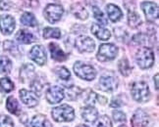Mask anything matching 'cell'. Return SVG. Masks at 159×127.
I'll return each instance as SVG.
<instances>
[{
  "mask_svg": "<svg viewBox=\"0 0 159 127\" xmlns=\"http://www.w3.org/2000/svg\"><path fill=\"white\" fill-rule=\"evenodd\" d=\"M158 77H159V74H155V76H154V81H155V89L156 90H158Z\"/></svg>",
  "mask_w": 159,
  "mask_h": 127,
  "instance_id": "f35d334b",
  "label": "cell"
},
{
  "mask_svg": "<svg viewBox=\"0 0 159 127\" xmlns=\"http://www.w3.org/2000/svg\"><path fill=\"white\" fill-rule=\"evenodd\" d=\"M81 92H82V90L79 87H72L67 90V95H68L67 97H68L69 100H75Z\"/></svg>",
  "mask_w": 159,
  "mask_h": 127,
  "instance_id": "836d02e7",
  "label": "cell"
},
{
  "mask_svg": "<svg viewBox=\"0 0 159 127\" xmlns=\"http://www.w3.org/2000/svg\"><path fill=\"white\" fill-rule=\"evenodd\" d=\"M19 93H20V98L22 102L26 106L33 108L39 104V98L36 97V95L34 92L29 91V90H26V89H21Z\"/></svg>",
  "mask_w": 159,
  "mask_h": 127,
  "instance_id": "7c38bea8",
  "label": "cell"
},
{
  "mask_svg": "<svg viewBox=\"0 0 159 127\" xmlns=\"http://www.w3.org/2000/svg\"><path fill=\"white\" fill-rule=\"evenodd\" d=\"M43 37L45 39L60 38L61 37V31L57 28H45L43 29Z\"/></svg>",
  "mask_w": 159,
  "mask_h": 127,
  "instance_id": "484cf974",
  "label": "cell"
},
{
  "mask_svg": "<svg viewBox=\"0 0 159 127\" xmlns=\"http://www.w3.org/2000/svg\"><path fill=\"white\" fill-rule=\"evenodd\" d=\"M6 108H7V110L13 114H16L18 116L20 112H21V108H20V105L18 101L14 98V97H8L7 99V102H6Z\"/></svg>",
  "mask_w": 159,
  "mask_h": 127,
  "instance_id": "44dd1931",
  "label": "cell"
},
{
  "mask_svg": "<svg viewBox=\"0 0 159 127\" xmlns=\"http://www.w3.org/2000/svg\"><path fill=\"white\" fill-rule=\"evenodd\" d=\"M106 11H107L109 19L112 22H118L119 20H121V18L123 17V13H122L120 8L114 4H108L106 6Z\"/></svg>",
  "mask_w": 159,
  "mask_h": 127,
  "instance_id": "e0dca14e",
  "label": "cell"
},
{
  "mask_svg": "<svg viewBox=\"0 0 159 127\" xmlns=\"http://www.w3.org/2000/svg\"><path fill=\"white\" fill-rule=\"evenodd\" d=\"M0 127H14L13 120L8 116L1 114L0 116Z\"/></svg>",
  "mask_w": 159,
  "mask_h": 127,
  "instance_id": "d6a6232c",
  "label": "cell"
},
{
  "mask_svg": "<svg viewBox=\"0 0 159 127\" xmlns=\"http://www.w3.org/2000/svg\"><path fill=\"white\" fill-rule=\"evenodd\" d=\"M30 57L34 62H35L39 66L45 65L47 61L44 48L40 45H35L32 48V50L30 52Z\"/></svg>",
  "mask_w": 159,
  "mask_h": 127,
  "instance_id": "ba28073f",
  "label": "cell"
},
{
  "mask_svg": "<svg viewBox=\"0 0 159 127\" xmlns=\"http://www.w3.org/2000/svg\"><path fill=\"white\" fill-rule=\"evenodd\" d=\"M132 96L137 102L145 103L150 99V92L148 84L143 81L134 82L132 86Z\"/></svg>",
  "mask_w": 159,
  "mask_h": 127,
  "instance_id": "3957f363",
  "label": "cell"
},
{
  "mask_svg": "<svg viewBox=\"0 0 159 127\" xmlns=\"http://www.w3.org/2000/svg\"><path fill=\"white\" fill-rule=\"evenodd\" d=\"M3 46H4V50L9 51L12 54H16V52H18V47H17V45L14 43V42H12L10 40H6L4 42Z\"/></svg>",
  "mask_w": 159,
  "mask_h": 127,
  "instance_id": "e575fe53",
  "label": "cell"
},
{
  "mask_svg": "<svg viewBox=\"0 0 159 127\" xmlns=\"http://www.w3.org/2000/svg\"><path fill=\"white\" fill-rule=\"evenodd\" d=\"M119 70L122 74V75L124 76H128L132 71V68L130 66V64L128 62V60L126 58L122 59L119 62Z\"/></svg>",
  "mask_w": 159,
  "mask_h": 127,
  "instance_id": "83f0119b",
  "label": "cell"
},
{
  "mask_svg": "<svg viewBox=\"0 0 159 127\" xmlns=\"http://www.w3.org/2000/svg\"><path fill=\"white\" fill-rule=\"evenodd\" d=\"M136 61L140 69H149L154 64V53L148 47H143L136 54Z\"/></svg>",
  "mask_w": 159,
  "mask_h": 127,
  "instance_id": "7a4b0ae2",
  "label": "cell"
},
{
  "mask_svg": "<svg viewBox=\"0 0 159 127\" xmlns=\"http://www.w3.org/2000/svg\"><path fill=\"white\" fill-rule=\"evenodd\" d=\"M32 126L33 127H51L50 123L47 121V119L42 114H38L34 116L32 120Z\"/></svg>",
  "mask_w": 159,
  "mask_h": 127,
  "instance_id": "603a6c76",
  "label": "cell"
},
{
  "mask_svg": "<svg viewBox=\"0 0 159 127\" xmlns=\"http://www.w3.org/2000/svg\"><path fill=\"white\" fill-rule=\"evenodd\" d=\"M120 127H127V126H126V125H121Z\"/></svg>",
  "mask_w": 159,
  "mask_h": 127,
  "instance_id": "60d3db41",
  "label": "cell"
},
{
  "mask_svg": "<svg viewBox=\"0 0 159 127\" xmlns=\"http://www.w3.org/2000/svg\"><path fill=\"white\" fill-rule=\"evenodd\" d=\"M55 74H57L58 77H60L61 79H63V80L69 79L71 76L70 71L66 68H64V66H58V68L55 69Z\"/></svg>",
  "mask_w": 159,
  "mask_h": 127,
  "instance_id": "f546056e",
  "label": "cell"
},
{
  "mask_svg": "<svg viewBox=\"0 0 159 127\" xmlns=\"http://www.w3.org/2000/svg\"><path fill=\"white\" fill-rule=\"evenodd\" d=\"M148 122H149L148 116L142 110L137 111L132 118L133 127H148Z\"/></svg>",
  "mask_w": 159,
  "mask_h": 127,
  "instance_id": "5bb4252c",
  "label": "cell"
},
{
  "mask_svg": "<svg viewBox=\"0 0 159 127\" xmlns=\"http://www.w3.org/2000/svg\"><path fill=\"white\" fill-rule=\"evenodd\" d=\"M14 89V83L8 77H3L0 79V90L5 93H9Z\"/></svg>",
  "mask_w": 159,
  "mask_h": 127,
  "instance_id": "4316f807",
  "label": "cell"
},
{
  "mask_svg": "<svg viewBox=\"0 0 159 127\" xmlns=\"http://www.w3.org/2000/svg\"><path fill=\"white\" fill-rule=\"evenodd\" d=\"M142 9L143 11L144 15L146 16V19L148 21H154L158 18V6L154 2L145 1L142 3Z\"/></svg>",
  "mask_w": 159,
  "mask_h": 127,
  "instance_id": "30bf717a",
  "label": "cell"
},
{
  "mask_svg": "<svg viewBox=\"0 0 159 127\" xmlns=\"http://www.w3.org/2000/svg\"><path fill=\"white\" fill-rule=\"evenodd\" d=\"M71 11H72L73 15L80 20H85L89 17L88 11L85 10V8L82 4H80V3L73 4L72 7H71Z\"/></svg>",
  "mask_w": 159,
  "mask_h": 127,
  "instance_id": "d6986e66",
  "label": "cell"
},
{
  "mask_svg": "<svg viewBox=\"0 0 159 127\" xmlns=\"http://www.w3.org/2000/svg\"><path fill=\"white\" fill-rule=\"evenodd\" d=\"M113 118L115 119V121H117V122H124L126 121V114L123 112L115 111L113 112Z\"/></svg>",
  "mask_w": 159,
  "mask_h": 127,
  "instance_id": "d590c367",
  "label": "cell"
},
{
  "mask_svg": "<svg viewBox=\"0 0 159 127\" xmlns=\"http://www.w3.org/2000/svg\"><path fill=\"white\" fill-rule=\"evenodd\" d=\"M93 15H94L95 19L98 21L100 23H102V25H107V23H108L107 19L105 18L104 14H103L102 12H101V10L99 8L95 7V6H93Z\"/></svg>",
  "mask_w": 159,
  "mask_h": 127,
  "instance_id": "1f68e13d",
  "label": "cell"
},
{
  "mask_svg": "<svg viewBox=\"0 0 159 127\" xmlns=\"http://www.w3.org/2000/svg\"><path fill=\"white\" fill-rule=\"evenodd\" d=\"M82 116L85 121L93 122L94 120L97 119V117H98V112H97V110L95 108L89 106V107H85L84 108H83Z\"/></svg>",
  "mask_w": 159,
  "mask_h": 127,
  "instance_id": "ac0fdd59",
  "label": "cell"
},
{
  "mask_svg": "<svg viewBox=\"0 0 159 127\" xmlns=\"http://www.w3.org/2000/svg\"><path fill=\"white\" fill-rule=\"evenodd\" d=\"M21 23L24 26H28V27H34L38 25L35 17L32 13H29V12H26V13H24L22 15Z\"/></svg>",
  "mask_w": 159,
  "mask_h": 127,
  "instance_id": "7402d4cb",
  "label": "cell"
},
{
  "mask_svg": "<svg viewBox=\"0 0 159 127\" xmlns=\"http://www.w3.org/2000/svg\"><path fill=\"white\" fill-rule=\"evenodd\" d=\"M98 99H100V96H98L93 91H89V95L87 97V99H85V103H88L89 105H93L95 101Z\"/></svg>",
  "mask_w": 159,
  "mask_h": 127,
  "instance_id": "8d00e7d4",
  "label": "cell"
},
{
  "mask_svg": "<svg viewBox=\"0 0 159 127\" xmlns=\"http://www.w3.org/2000/svg\"><path fill=\"white\" fill-rule=\"evenodd\" d=\"M51 114H52L53 119L57 122L72 121V120L75 118L74 108L71 106L66 105V104L54 108L51 112Z\"/></svg>",
  "mask_w": 159,
  "mask_h": 127,
  "instance_id": "6da1fadb",
  "label": "cell"
},
{
  "mask_svg": "<svg viewBox=\"0 0 159 127\" xmlns=\"http://www.w3.org/2000/svg\"><path fill=\"white\" fill-rule=\"evenodd\" d=\"M34 70V68L30 64L23 66L22 70H21V77H22L23 81H26V79L28 77H30L33 75Z\"/></svg>",
  "mask_w": 159,
  "mask_h": 127,
  "instance_id": "f1b7e54d",
  "label": "cell"
},
{
  "mask_svg": "<svg viewBox=\"0 0 159 127\" xmlns=\"http://www.w3.org/2000/svg\"><path fill=\"white\" fill-rule=\"evenodd\" d=\"M77 127H89V126H87V125H84V124H81V125H79V126H77Z\"/></svg>",
  "mask_w": 159,
  "mask_h": 127,
  "instance_id": "ab89813d",
  "label": "cell"
},
{
  "mask_svg": "<svg viewBox=\"0 0 159 127\" xmlns=\"http://www.w3.org/2000/svg\"><path fill=\"white\" fill-rule=\"evenodd\" d=\"M128 23L132 28H137L142 23V20H140V17L136 12L129 10V13H128Z\"/></svg>",
  "mask_w": 159,
  "mask_h": 127,
  "instance_id": "d4e9b609",
  "label": "cell"
},
{
  "mask_svg": "<svg viewBox=\"0 0 159 127\" xmlns=\"http://www.w3.org/2000/svg\"><path fill=\"white\" fill-rule=\"evenodd\" d=\"M64 98L65 92L59 86H52L46 91V99L50 104H58Z\"/></svg>",
  "mask_w": 159,
  "mask_h": 127,
  "instance_id": "9c48e42d",
  "label": "cell"
},
{
  "mask_svg": "<svg viewBox=\"0 0 159 127\" xmlns=\"http://www.w3.org/2000/svg\"><path fill=\"white\" fill-rule=\"evenodd\" d=\"M63 13H64V9L59 4H49L46 6V8L44 10V16L46 18V20L51 23L58 22L61 19Z\"/></svg>",
  "mask_w": 159,
  "mask_h": 127,
  "instance_id": "8992f818",
  "label": "cell"
},
{
  "mask_svg": "<svg viewBox=\"0 0 159 127\" xmlns=\"http://www.w3.org/2000/svg\"><path fill=\"white\" fill-rule=\"evenodd\" d=\"M74 71L79 77L88 81L94 79L96 76V70L93 69V66L83 62H77L74 65Z\"/></svg>",
  "mask_w": 159,
  "mask_h": 127,
  "instance_id": "277c9868",
  "label": "cell"
},
{
  "mask_svg": "<svg viewBox=\"0 0 159 127\" xmlns=\"http://www.w3.org/2000/svg\"><path fill=\"white\" fill-rule=\"evenodd\" d=\"M93 127H112V122L107 116H102L97 118V121L94 123Z\"/></svg>",
  "mask_w": 159,
  "mask_h": 127,
  "instance_id": "4dcf8cb0",
  "label": "cell"
},
{
  "mask_svg": "<svg viewBox=\"0 0 159 127\" xmlns=\"http://www.w3.org/2000/svg\"><path fill=\"white\" fill-rule=\"evenodd\" d=\"M12 69V62L5 56H0V74H9Z\"/></svg>",
  "mask_w": 159,
  "mask_h": 127,
  "instance_id": "cb8c5ba5",
  "label": "cell"
},
{
  "mask_svg": "<svg viewBox=\"0 0 159 127\" xmlns=\"http://www.w3.org/2000/svg\"><path fill=\"white\" fill-rule=\"evenodd\" d=\"M117 55H118V48L114 44L105 43L100 45L96 57L100 62H107L115 59Z\"/></svg>",
  "mask_w": 159,
  "mask_h": 127,
  "instance_id": "5b68a950",
  "label": "cell"
},
{
  "mask_svg": "<svg viewBox=\"0 0 159 127\" xmlns=\"http://www.w3.org/2000/svg\"><path fill=\"white\" fill-rule=\"evenodd\" d=\"M49 50L51 53V57L52 59H54L55 61L58 62H63L67 59V55L64 53V51L61 49V48L55 43H50L49 45Z\"/></svg>",
  "mask_w": 159,
  "mask_h": 127,
  "instance_id": "2e32d148",
  "label": "cell"
},
{
  "mask_svg": "<svg viewBox=\"0 0 159 127\" xmlns=\"http://www.w3.org/2000/svg\"><path fill=\"white\" fill-rule=\"evenodd\" d=\"M118 86V81L113 76H101L99 79V87L103 91L111 92Z\"/></svg>",
  "mask_w": 159,
  "mask_h": 127,
  "instance_id": "4fadbf2b",
  "label": "cell"
},
{
  "mask_svg": "<svg viewBox=\"0 0 159 127\" xmlns=\"http://www.w3.org/2000/svg\"><path fill=\"white\" fill-rule=\"evenodd\" d=\"M91 32H93L97 38L101 40H107L110 38V36H111V33H110L108 29L103 28L102 26L97 25V23H93V25L91 26Z\"/></svg>",
  "mask_w": 159,
  "mask_h": 127,
  "instance_id": "9a60e30c",
  "label": "cell"
},
{
  "mask_svg": "<svg viewBox=\"0 0 159 127\" xmlns=\"http://www.w3.org/2000/svg\"><path fill=\"white\" fill-rule=\"evenodd\" d=\"M0 29L3 34H11L15 29V19L10 15H4L0 18Z\"/></svg>",
  "mask_w": 159,
  "mask_h": 127,
  "instance_id": "8fae6325",
  "label": "cell"
},
{
  "mask_svg": "<svg viewBox=\"0 0 159 127\" xmlns=\"http://www.w3.org/2000/svg\"><path fill=\"white\" fill-rule=\"evenodd\" d=\"M10 8V5L7 1L5 0H1L0 1V10H8Z\"/></svg>",
  "mask_w": 159,
  "mask_h": 127,
  "instance_id": "74e56055",
  "label": "cell"
},
{
  "mask_svg": "<svg viewBox=\"0 0 159 127\" xmlns=\"http://www.w3.org/2000/svg\"><path fill=\"white\" fill-rule=\"evenodd\" d=\"M16 39L20 42V43H23V44H30L34 42V37L33 33H30L25 29H22V31H19L16 35Z\"/></svg>",
  "mask_w": 159,
  "mask_h": 127,
  "instance_id": "ffe728a7",
  "label": "cell"
},
{
  "mask_svg": "<svg viewBox=\"0 0 159 127\" xmlns=\"http://www.w3.org/2000/svg\"><path fill=\"white\" fill-rule=\"evenodd\" d=\"M76 47L80 52H93L95 48V43L94 41L91 39L89 36L85 35H80L76 40L75 43Z\"/></svg>",
  "mask_w": 159,
  "mask_h": 127,
  "instance_id": "52a82bcc",
  "label": "cell"
}]
</instances>
